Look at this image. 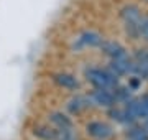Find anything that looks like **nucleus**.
I'll use <instances>...</instances> for the list:
<instances>
[{"instance_id": "nucleus-7", "label": "nucleus", "mask_w": 148, "mask_h": 140, "mask_svg": "<svg viewBox=\"0 0 148 140\" xmlns=\"http://www.w3.org/2000/svg\"><path fill=\"white\" fill-rule=\"evenodd\" d=\"M102 49V53L109 56V59H122V58H127L130 56L127 51V48L123 46L119 41H110V40H104L102 45L99 46Z\"/></svg>"}, {"instance_id": "nucleus-8", "label": "nucleus", "mask_w": 148, "mask_h": 140, "mask_svg": "<svg viewBox=\"0 0 148 140\" xmlns=\"http://www.w3.org/2000/svg\"><path fill=\"white\" fill-rule=\"evenodd\" d=\"M107 112H109V115H110L112 120H115L117 124L123 125V127H130V125L137 124L135 119L132 117V114L127 110L125 106H115V107L109 109Z\"/></svg>"}, {"instance_id": "nucleus-17", "label": "nucleus", "mask_w": 148, "mask_h": 140, "mask_svg": "<svg viewBox=\"0 0 148 140\" xmlns=\"http://www.w3.org/2000/svg\"><path fill=\"white\" fill-rule=\"evenodd\" d=\"M143 127H145V129H147V132H148V119L145 120V124H143Z\"/></svg>"}, {"instance_id": "nucleus-5", "label": "nucleus", "mask_w": 148, "mask_h": 140, "mask_svg": "<svg viewBox=\"0 0 148 140\" xmlns=\"http://www.w3.org/2000/svg\"><path fill=\"white\" fill-rule=\"evenodd\" d=\"M86 132L95 140H109L114 135L112 125H109L104 120H90L86 124Z\"/></svg>"}, {"instance_id": "nucleus-6", "label": "nucleus", "mask_w": 148, "mask_h": 140, "mask_svg": "<svg viewBox=\"0 0 148 140\" xmlns=\"http://www.w3.org/2000/svg\"><path fill=\"white\" fill-rule=\"evenodd\" d=\"M133 63V76H137L140 79H148V49L140 48L137 49L132 56Z\"/></svg>"}, {"instance_id": "nucleus-11", "label": "nucleus", "mask_w": 148, "mask_h": 140, "mask_svg": "<svg viewBox=\"0 0 148 140\" xmlns=\"http://www.w3.org/2000/svg\"><path fill=\"white\" fill-rule=\"evenodd\" d=\"M104 41L101 33L94 32V30H87V32L81 33L77 38V45L81 48H99Z\"/></svg>"}, {"instance_id": "nucleus-9", "label": "nucleus", "mask_w": 148, "mask_h": 140, "mask_svg": "<svg viewBox=\"0 0 148 140\" xmlns=\"http://www.w3.org/2000/svg\"><path fill=\"white\" fill-rule=\"evenodd\" d=\"M48 120L51 122V127H54L56 130H73L74 124L73 119L68 114L61 112V110H54L48 115Z\"/></svg>"}, {"instance_id": "nucleus-18", "label": "nucleus", "mask_w": 148, "mask_h": 140, "mask_svg": "<svg viewBox=\"0 0 148 140\" xmlns=\"http://www.w3.org/2000/svg\"><path fill=\"white\" fill-rule=\"evenodd\" d=\"M143 2H148V0H143Z\"/></svg>"}, {"instance_id": "nucleus-13", "label": "nucleus", "mask_w": 148, "mask_h": 140, "mask_svg": "<svg viewBox=\"0 0 148 140\" xmlns=\"http://www.w3.org/2000/svg\"><path fill=\"white\" fill-rule=\"evenodd\" d=\"M125 140H148V132L143 125L133 124L130 127H127Z\"/></svg>"}, {"instance_id": "nucleus-16", "label": "nucleus", "mask_w": 148, "mask_h": 140, "mask_svg": "<svg viewBox=\"0 0 148 140\" xmlns=\"http://www.w3.org/2000/svg\"><path fill=\"white\" fill-rule=\"evenodd\" d=\"M54 140H77L73 130H56V139Z\"/></svg>"}, {"instance_id": "nucleus-1", "label": "nucleus", "mask_w": 148, "mask_h": 140, "mask_svg": "<svg viewBox=\"0 0 148 140\" xmlns=\"http://www.w3.org/2000/svg\"><path fill=\"white\" fill-rule=\"evenodd\" d=\"M84 78L86 81L89 82L92 89H109V91H114L117 86H119V78L112 74L107 68H87L84 71Z\"/></svg>"}, {"instance_id": "nucleus-12", "label": "nucleus", "mask_w": 148, "mask_h": 140, "mask_svg": "<svg viewBox=\"0 0 148 140\" xmlns=\"http://www.w3.org/2000/svg\"><path fill=\"white\" fill-rule=\"evenodd\" d=\"M89 107H92V104H90L87 96H74L73 99H69V102L66 104V109H68V112L71 114V115L82 114Z\"/></svg>"}, {"instance_id": "nucleus-2", "label": "nucleus", "mask_w": 148, "mask_h": 140, "mask_svg": "<svg viewBox=\"0 0 148 140\" xmlns=\"http://www.w3.org/2000/svg\"><path fill=\"white\" fill-rule=\"evenodd\" d=\"M120 18L123 20V25H125V32L130 38L137 40L138 36V27H140V22L143 18V13L142 10L138 8L137 5H125L123 8L120 10Z\"/></svg>"}, {"instance_id": "nucleus-4", "label": "nucleus", "mask_w": 148, "mask_h": 140, "mask_svg": "<svg viewBox=\"0 0 148 140\" xmlns=\"http://www.w3.org/2000/svg\"><path fill=\"white\" fill-rule=\"evenodd\" d=\"M125 107L132 117L135 119V122L138 120H147L148 119V92L140 97H133L130 102L125 104Z\"/></svg>"}, {"instance_id": "nucleus-3", "label": "nucleus", "mask_w": 148, "mask_h": 140, "mask_svg": "<svg viewBox=\"0 0 148 140\" xmlns=\"http://www.w3.org/2000/svg\"><path fill=\"white\" fill-rule=\"evenodd\" d=\"M87 97H89V101H90L92 106L107 109V110L117 106L114 91H109V89H92V91L87 94Z\"/></svg>"}, {"instance_id": "nucleus-10", "label": "nucleus", "mask_w": 148, "mask_h": 140, "mask_svg": "<svg viewBox=\"0 0 148 140\" xmlns=\"http://www.w3.org/2000/svg\"><path fill=\"white\" fill-rule=\"evenodd\" d=\"M53 81L56 86L63 87V89H68V91H77L79 89V79L76 78L71 73H56L53 76Z\"/></svg>"}, {"instance_id": "nucleus-15", "label": "nucleus", "mask_w": 148, "mask_h": 140, "mask_svg": "<svg viewBox=\"0 0 148 140\" xmlns=\"http://www.w3.org/2000/svg\"><path fill=\"white\" fill-rule=\"evenodd\" d=\"M138 36L143 38L145 41L148 43V15H143L142 22H140V27H138Z\"/></svg>"}, {"instance_id": "nucleus-14", "label": "nucleus", "mask_w": 148, "mask_h": 140, "mask_svg": "<svg viewBox=\"0 0 148 140\" xmlns=\"http://www.w3.org/2000/svg\"><path fill=\"white\" fill-rule=\"evenodd\" d=\"M33 135L41 140H54L56 139V129L51 125H35Z\"/></svg>"}]
</instances>
